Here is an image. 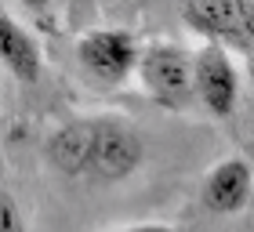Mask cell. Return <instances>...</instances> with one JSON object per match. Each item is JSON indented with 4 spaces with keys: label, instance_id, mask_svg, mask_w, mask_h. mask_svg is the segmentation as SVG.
<instances>
[{
    "label": "cell",
    "instance_id": "cell-3",
    "mask_svg": "<svg viewBox=\"0 0 254 232\" xmlns=\"http://www.w3.org/2000/svg\"><path fill=\"white\" fill-rule=\"evenodd\" d=\"M80 65L98 84H124L138 65V44L124 29H95L76 44Z\"/></svg>",
    "mask_w": 254,
    "mask_h": 232
},
{
    "label": "cell",
    "instance_id": "cell-4",
    "mask_svg": "<svg viewBox=\"0 0 254 232\" xmlns=\"http://www.w3.org/2000/svg\"><path fill=\"white\" fill-rule=\"evenodd\" d=\"M192 62V95H200L211 116H229L240 98V73L225 48H203Z\"/></svg>",
    "mask_w": 254,
    "mask_h": 232
},
{
    "label": "cell",
    "instance_id": "cell-1",
    "mask_svg": "<svg viewBox=\"0 0 254 232\" xmlns=\"http://www.w3.org/2000/svg\"><path fill=\"white\" fill-rule=\"evenodd\" d=\"M48 156L62 174L120 181L142 164V138L120 120L84 116V120H73L51 134Z\"/></svg>",
    "mask_w": 254,
    "mask_h": 232
},
{
    "label": "cell",
    "instance_id": "cell-2",
    "mask_svg": "<svg viewBox=\"0 0 254 232\" xmlns=\"http://www.w3.org/2000/svg\"><path fill=\"white\" fill-rule=\"evenodd\" d=\"M134 69H138V76H142L145 91L160 106L178 109L192 98V62H189L186 51L160 44V48H149V51L138 55Z\"/></svg>",
    "mask_w": 254,
    "mask_h": 232
},
{
    "label": "cell",
    "instance_id": "cell-5",
    "mask_svg": "<svg viewBox=\"0 0 254 232\" xmlns=\"http://www.w3.org/2000/svg\"><path fill=\"white\" fill-rule=\"evenodd\" d=\"M186 26L203 33L211 40H233V44H251L254 33V4L240 0H203V4H186L182 7Z\"/></svg>",
    "mask_w": 254,
    "mask_h": 232
},
{
    "label": "cell",
    "instance_id": "cell-6",
    "mask_svg": "<svg viewBox=\"0 0 254 232\" xmlns=\"http://www.w3.org/2000/svg\"><path fill=\"white\" fill-rule=\"evenodd\" d=\"M251 200V164L244 156H229L214 164L203 181V203L214 214H240Z\"/></svg>",
    "mask_w": 254,
    "mask_h": 232
},
{
    "label": "cell",
    "instance_id": "cell-9",
    "mask_svg": "<svg viewBox=\"0 0 254 232\" xmlns=\"http://www.w3.org/2000/svg\"><path fill=\"white\" fill-rule=\"evenodd\" d=\"M120 232H175L171 225H156V222H149V225H131V229H120Z\"/></svg>",
    "mask_w": 254,
    "mask_h": 232
},
{
    "label": "cell",
    "instance_id": "cell-7",
    "mask_svg": "<svg viewBox=\"0 0 254 232\" xmlns=\"http://www.w3.org/2000/svg\"><path fill=\"white\" fill-rule=\"evenodd\" d=\"M40 62L44 58H40L37 40L29 37V29L18 26V22L0 7V65H4L15 80L33 84V80L40 76Z\"/></svg>",
    "mask_w": 254,
    "mask_h": 232
},
{
    "label": "cell",
    "instance_id": "cell-8",
    "mask_svg": "<svg viewBox=\"0 0 254 232\" xmlns=\"http://www.w3.org/2000/svg\"><path fill=\"white\" fill-rule=\"evenodd\" d=\"M0 232H29L26 222H22L18 203L11 200V192H4V189H0Z\"/></svg>",
    "mask_w": 254,
    "mask_h": 232
}]
</instances>
